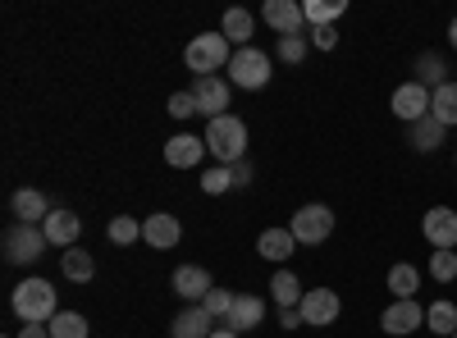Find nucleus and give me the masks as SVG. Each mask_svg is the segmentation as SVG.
Wrapping results in <instances>:
<instances>
[{
    "mask_svg": "<svg viewBox=\"0 0 457 338\" xmlns=\"http://www.w3.org/2000/svg\"><path fill=\"white\" fill-rule=\"evenodd\" d=\"M10 311L19 316V325H51L60 316V293L51 279H23L10 293Z\"/></svg>",
    "mask_w": 457,
    "mask_h": 338,
    "instance_id": "obj_1",
    "label": "nucleus"
},
{
    "mask_svg": "<svg viewBox=\"0 0 457 338\" xmlns=\"http://www.w3.org/2000/svg\"><path fill=\"white\" fill-rule=\"evenodd\" d=\"M202 142H206V152H211L215 165H238V161H247V124H243L238 115L206 120Z\"/></svg>",
    "mask_w": 457,
    "mask_h": 338,
    "instance_id": "obj_2",
    "label": "nucleus"
},
{
    "mask_svg": "<svg viewBox=\"0 0 457 338\" xmlns=\"http://www.w3.org/2000/svg\"><path fill=\"white\" fill-rule=\"evenodd\" d=\"M228 60H234V46H228L224 32H202L183 51V64L193 69V78H211V73L228 69Z\"/></svg>",
    "mask_w": 457,
    "mask_h": 338,
    "instance_id": "obj_3",
    "label": "nucleus"
},
{
    "mask_svg": "<svg viewBox=\"0 0 457 338\" xmlns=\"http://www.w3.org/2000/svg\"><path fill=\"white\" fill-rule=\"evenodd\" d=\"M0 247H5V260L10 266H32V260H42L46 256V234H42V224H10L5 238H0Z\"/></svg>",
    "mask_w": 457,
    "mask_h": 338,
    "instance_id": "obj_4",
    "label": "nucleus"
},
{
    "mask_svg": "<svg viewBox=\"0 0 457 338\" xmlns=\"http://www.w3.org/2000/svg\"><path fill=\"white\" fill-rule=\"evenodd\" d=\"M270 69H275V60L261 46H243V51H234V60H228V83L243 87V92H261L265 83H270Z\"/></svg>",
    "mask_w": 457,
    "mask_h": 338,
    "instance_id": "obj_5",
    "label": "nucleus"
},
{
    "mask_svg": "<svg viewBox=\"0 0 457 338\" xmlns=\"http://www.w3.org/2000/svg\"><path fill=\"white\" fill-rule=\"evenodd\" d=\"M288 229L297 238V247H320L329 234H334V210L312 202V206H297V215L288 219Z\"/></svg>",
    "mask_w": 457,
    "mask_h": 338,
    "instance_id": "obj_6",
    "label": "nucleus"
},
{
    "mask_svg": "<svg viewBox=\"0 0 457 338\" xmlns=\"http://www.w3.org/2000/svg\"><path fill=\"white\" fill-rule=\"evenodd\" d=\"M297 311H302V325H307V329H329L343 316V302H338L334 288H312L307 297H302Z\"/></svg>",
    "mask_w": 457,
    "mask_h": 338,
    "instance_id": "obj_7",
    "label": "nucleus"
},
{
    "mask_svg": "<svg viewBox=\"0 0 457 338\" xmlns=\"http://www.w3.org/2000/svg\"><path fill=\"white\" fill-rule=\"evenodd\" d=\"M197 96V110L206 120H220V115H228V96H234V83L228 78H220V73H211V78H193V87H187Z\"/></svg>",
    "mask_w": 457,
    "mask_h": 338,
    "instance_id": "obj_8",
    "label": "nucleus"
},
{
    "mask_svg": "<svg viewBox=\"0 0 457 338\" xmlns=\"http://www.w3.org/2000/svg\"><path fill=\"white\" fill-rule=\"evenodd\" d=\"M389 110H394V120H403V124L426 120V115H430V87H421L416 78H411V83H403V87H394Z\"/></svg>",
    "mask_w": 457,
    "mask_h": 338,
    "instance_id": "obj_9",
    "label": "nucleus"
},
{
    "mask_svg": "<svg viewBox=\"0 0 457 338\" xmlns=\"http://www.w3.org/2000/svg\"><path fill=\"white\" fill-rule=\"evenodd\" d=\"M421 234L435 251H453L457 247V210L453 206H430L421 219Z\"/></svg>",
    "mask_w": 457,
    "mask_h": 338,
    "instance_id": "obj_10",
    "label": "nucleus"
},
{
    "mask_svg": "<svg viewBox=\"0 0 457 338\" xmlns=\"http://www.w3.org/2000/svg\"><path fill=\"white\" fill-rule=\"evenodd\" d=\"M170 288H174V297H183V302L193 307V302H206V293L215 284H211V270L206 266H193V260H187V266H174Z\"/></svg>",
    "mask_w": 457,
    "mask_h": 338,
    "instance_id": "obj_11",
    "label": "nucleus"
},
{
    "mask_svg": "<svg viewBox=\"0 0 457 338\" xmlns=\"http://www.w3.org/2000/svg\"><path fill=\"white\" fill-rule=\"evenodd\" d=\"M421 325H426V307L416 302V297H411V302H389L385 316H379V329H385L389 338H407V334H416Z\"/></svg>",
    "mask_w": 457,
    "mask_h": 338,
    "instance_id": "obj_12",
    "label": "nucleus"
},
{
    "mask_svg": "<svg viewBox=\"0 0 457 338\" xmlns=\"http://www.w3.org/2000/svg\"><path fill=\"white\" fill-rule=\"evenodd\" d=\"M206 156H211V152H206V142H202L197 133H174V137L165 142V165H170V169H197Z\"/></svg>",
    "mask_w": 457,
    "mask_h": 338,
    "instance_id": "obj_13",
    "label": "nucleus"
},
{
    "mask_svg": "<svg viewBox=\"0 0 457 338\" xmlns=\"http://www.w3.org/2000/svg\"><path fill=\"white\" fill-rule=\"evenodd\" d=\"M261 19L270 23L279 37H307V32H302V28H307V14H302L297 0H265Z\"/></svg>",
    "mask_w": 457,
    "mask_h": 338,
    "instance_id": "obj_14",
    "label": "nucleus"
},
{
    "mask_svg": "<svg viewBox=\"0 0 457 338\" xmlns=\"http://www.w3.org/2000/svg\"><path fill=\"white\" fill-rule=\"evenodd\" d=\"M142 243H146V247H156V251H170V247L183 243V224H179L170 210L146 215V219H142Z\"/></svg>",
    "mask_w": 457,
    "mask_h": 338,
    "instance_id": "obj_15",
    "label": "nucleus"
},
{
    "mask_svg": "<svg viewBox=\"0 0 457 338\" xmlns=\"http://www.w3.org/2000/svg\"><path fill=\"white\" fill-rule=\"evenodd\" d=\"M42 234H46V243H51V247L69 251V247H79L83 219L73 215V210H51V215H46V224H42Z\"/></svg>",
    "mask_w": 457,
    "mask_h": 338,
    "instance_id": "obj_16",
    "label": "nucleus"
},
{
    "mask_svg": "<svg viewBox=\"0 0 457 338\" xmlns=\"http://www.w3.org/2000/svg\"><path fill=\"white\" fill-rule=\"evenodd\" d=\"M211 334H215V316H211L202 302L183 307V311L174 316V325H170V338H211Z\"/></svg>",
    "mask_w": 457,
    "mask_h": 338,
    "instance_id": "obj_17",
    "label": "nucleus"
},
{
    "mask_svg": "<svg viewBox=\"0 0 457 338\" xmlns=\"http://www.w3.org/2000/svg\"><path fill=\"white\" fill-rule=\"evenodd\" d=\"M10 210H14V219L19 224H46V215H51V202L37 193V187H19V193L10 197Z\"/></svg>",
    "mask_w": 457,
    "mask_h": 338,
    "instance_id": "obj_18",
    "label": "nucleus"
},
{
    "mask_svg": "<svg viewBox=\"0 0 457 338\" xmlns=\"http://www.w3.org/2000/svg\"><path fill=\"white\" fill-rule=\"evenodd\" d=\"M265 320V302L256 293H238V302H234V311H228V320L220 325V329H234V334H243V329H256Z\"/></svg>",
    "mask_w": 457,
    "mask_h": 338,
    "instance_id": "obj_19",
    "label": "nucleus"
},
{
    "mask_svg": "<svg viewBox=\"0 0 457 338\" xmlns=\"http://www.w3.org/2000/svg\"><path fill=\"white\" fill-rule=\"evenodd\" d=\"M270 297L279 302V311H288V307H302V297H307V288H302V279H297L288 266H279V270L270 275Z\"/></svg>",
    "mask_w": 457,
    "mask_h": 338,
    "instance_id": "obj_20",
    "label": "nucleus"
},
{
    "mask_svg": "<svg viewBox=\"0 0 457 338\" xmlns=\"http://www.w3.org/2000/svg\"><path fill=\"white\" fill-rule=\"evenodd\" d=\"M444 137H448V128L435 120V115H426V120H416V124H407V142L416 146V152H439L444 146Z\"/></svg>",
    "mask_w": 457,
    "mask_h": 338,
    "instance_id": "obj_21",
    "label": "nucleus"
},
{
    "mask_svg": "<svg viewBox=\"0 0 457 338\" xmlns=\"http://www.w3.org/2000/svg\"><path fill=\"white\" fill-rule=\"evenodd\" d=\"M256 251H261L265 260H275V266H284V260L297 251V238H293V229H265V234L256 238Z\"/></svg>",
    "mask_w": 457,
    "mask_h": 338,
    "instance_id": "obj_22",
    "label": "nucleus"
},
{
    "mask_svg": "<svg viewBox=\"0 0 457 338\" xmlns=\"http://www.w3.org/2000/svg\"><path fill=\"white\" fill-rule=\"evenodd\" d=\"M220 32L228 37V46H234V51H243V46H252L256 19H252L247 10H224V19H220Z\"/></svg>",
    "mask_w": 457,
    "mask_h": 338,
    "instance_id": "obj_23",
    "label": "nucleus"
},
{
    "mask_svg": "<svg viewBox=\"0 0 457 338\" xmlns=\"http://www.w3.org/2000/svg\"><path fill=\"white\" fill-rule=\"evenodd\" d=\"M60 270H64V279H69V284H92L96 260H92V251H87V247H69V251L60 256Z\"/></svg>",
    "mask_w": 457,
    "mask_h": 338,
    "instance_id": "obj_24",
    "label": "nucleus"
},
{
    "mask_svg": "<svg viewBox=\"0 0 457 338\" xmlns=\"http://www.w3.org/2000/svg\"><path fill=\"white\" fill-rule=\"evenodd\" d=\"M385 284H389V293H394V302H411V297L421 293V270L407 266V260H398Z\"/></svg>",
    "mask_w": 457,
    "mask_h": 338,
    "instance_id": "obj_25",
    "label": "nucleus"
},
{
    "mask_svg": "<svg viewBox=\"0 0 457 338\" xmlns=\"http://www.w3.org/2000/svg\"><path fill=\"white\" fill-rule=\"evenodd\" d=\"M430 115H435L444 128H453V124H457V78H448L444 87H435V92H430Z\"/></svg>",
    "mask_w": 457,
    "mask_h": 338,
    "instance_id": "obj_26",
    "label": "nucleus"
},
{
    "mask_svg": "<svg viewBox=\"0 0 457 338\" xmlns=\"http://www.w3.org/2000/svg\"><path fill=\"white\" fill-rule=\"evenodd\" d=\"M348 10L343 0H302V14H307V28H334V19Z\"/></svg>",
    "mask_w": 457,
    "mask_h": 338,
    "instance_id": "obj_27",
    "label": "nucleus"
},
{
    "mask_svg": "<svg viewBox=\"0 0 457 338\" xmlns=\"http://www.w3.org/2000/svg\"><path fill=\"white\" fill-rule=\"evenodd\" d=\"M416 83L421 87H444L448 83V69H444V55H435V51H426V55H416Z\"/></svg>",
    "mask_w": 457,
    "mask_h": 338,
    "instance_id": "obj_28",
    "label": "nucleus"
},
{
    "mask_svg": "<svg viewBox=\"0 0 457 338\" xmlns=\"http://www.w3.org/2000/svg\"><path fill=\"white\" fill-rule=\"evenodd\" d=\"M105 238H110L114 247H133V243L142 238V219H133V215H114V219L105 224Z\"/></svg>",
    "mask_w": 457,
    "mask_h": 338,
    "instance_id": "obj_29",
    "label": "nucleus"
},
{
    "mask_svg": "<svg viewBox=\"0 0 457 338\" xmlns=\"http://www.w3.org/2000/svg\"><path fill=\"white\" fill-rule=\"evenodd\" d=\"M426 325H430L435 338H453V334H457V307H453V302H430Z\"/></svg>",
    "mask_w": 457,
    "mask_h": 338,
    "instance_id": "obj_30",
    "label": "nucleus"
},
{
    "mask_svg": "<svg viewBox=\"0 0 457 338\" xmlns=\"http://www.w3.org/2000/svg\"><path fill=\"white\" fill-rule=\"evenodd\" d=\"M46 329H51V338H87V334H92L83 311H60Z\"/></svg>",
    "mask_w": 457,
    "mask_h": 338,
    "instance_id": "obj_31",
    "label": "nucleus"
},
{
    "mask_svg": "<svg viewBox=\"0 0 457 338\" xmlns=\"http://www.w3.org/2000/svg\"><path fill=\"white\" fill-rule=\"evenodd\" d=\"M202 193L206 197H224V193H234V174H228V165H211L202 174Z\"/></svg>",
    "mask_w": 457,
    "mask_h": 338,
    "instance_id": "obj_32",
    "label": "nucleus"
},
{
    "mask_svg": "<svg viewBox=\"0 0 457 338\" xmlns=\"http://www.w3.org/2000/svg\"><path fill=\"white\" fill-rule=\"evenodd\" d=\"M234 302H238V293H228V288H211L202 307H206V311L224 325V320H228V311H234Z\"/></svg>",
    "mask_w": 457,
    "mask_h": 338,
    "instance_id": "obj_33",
    "label": "nucleus"
},
{
    "mask_svg": "<svg viewBox=\"0 0 457 338\" xmlns=\"http://www.w3.org/2000/svg\"><path fill=\"white\" fill-rule=\"evenodd\" d=\"M165 110H170V120H193V115H202L197 110V96L193 92H170V101H165Z\"/></svg>",
    "mask_w": 457,
    "mask_h": 338,
    "instance_id": "obj_34",
    "label": "nucleus"
},
{
    "mask_svg": "<svg viewBox=\"0 0 457 338\" xmlns=\"http://www.w3.org/2000/svg\"><path fill=\"white\" fill-rule=\"evenodd\" d=\"M430 279L435 284H453L457 279V251H435L430 256Z\"/></svg>",
    "mask_w": 457,
    "mask_h": 338,
    "instance_id": "obj_35",
    "label": "nucleus"
},
{
    "mask_svg": "<svg viewBox=\"0 0 457 338\" xmlns=\"http://www.w3.org/2000/svg\"><path fill=\"white\" fill-rule=\"evenodd\" d=\"M307 51H312V42H307V37H279V60L284 64H302V60H307Z\"/></svg>",
    "mask_w": 457,
    "mask_h": 338,
    "instance_id": "obj_36",
    "label": "nucleus"
},
{
    "mask_svg": "<svg viewBox=\"0 0 457 338\" xmlns=\"http://www.w3.org/2000/svg\"><path fill=\"white\" fill-rule=\"evenodd\" d=\"M307 42H312L316 51H334V46H338V28H312Z\"/></svg>",
    "mask_w": 457,
    "mask_h": 338,
    "instance_id": "obj_37",
    "label": "nucleus"
},
{
    "mask_svg": "<svg viewBox=\"0 0 457 338\" xmlns=\"http://www.w3.org/2000/svg\"><path fill=\"white\" fill-rule=\"evenodd\" d=\"M228 174H234V187H252V161H238V165H228Z\"/></svg>",
    "mask_w": 457,
    "mask_h": 338,
    "instance_id": "obj_38",
    "label": "nucleus"
},
{
    "mask_svg": "<svg viewBox=\"0 0 457 338\" xmlns=\"http://www.w3.org/2000/svg\"><path fill=\"white\" fill-rule=\"evenodd\" d=\"M279 325H284V329H307V325H302V311H297V307L279 311Z\"/></svg>",
    "mask_w": 457,
    "mask_h": 338,
    "instance_id": "obj_39",
    "label": "nucleus"
},
{
    "mask_svg": "<svg viewBox=\"0 0 457 338\" xmlns=\"http://www.w3.org/2000/svg\"><path fill=\"white\" fill-rule=\"evenodd\" d=\"M14 338H51V329H46V325H23Z\"/></svg>",
    "mask_w": 457,
    "mask_h": 338,
    "instance_id": "obj_40",
    "label": "nucleus"
},
{
    "mask_svg": "<svg viewBox=\"0 0 457 338\" xmlns=\"http://www.w3.org/2000/svg\"><path fill=\"white\" fill-rule=\"evenodd\" d=\"M448 46H453V51H457V19H453V23H448Z\"/></svg>",
    "mask_w": 457,
    "mask_h": 338,
    "instance_id": "obj_41",
    "label": "nucleus"
},
{
    "mask_svg": "<svg viewBox=\"0 0 457 338\" xmlns=\"http://www.w3.org/2000/svg\"><path fill=\"white\" fill-rule=\"evenodd\" d=\"M211 338H243V334H234V329H215Z\"/></svg>",
    "mask_w": 457,
    "mask_h": 338,
    "instance_id": "obj_42",
    "label": "nucleus"
},
{
    "mask_svg": "<svg viewBox=\"0 0 457 338\" xmlns=\"http://www.w3.org/2000/svg\"><path fill=\"white\" fill-rule=\"evenodd\" d=\"M453 338H457V334H453Z\"/></svg>",
    "mask_w": 457,
    "mask_h": 338,
    "instance_id": "obj_43",
    "label": "nucleus"
}]
</instances>
